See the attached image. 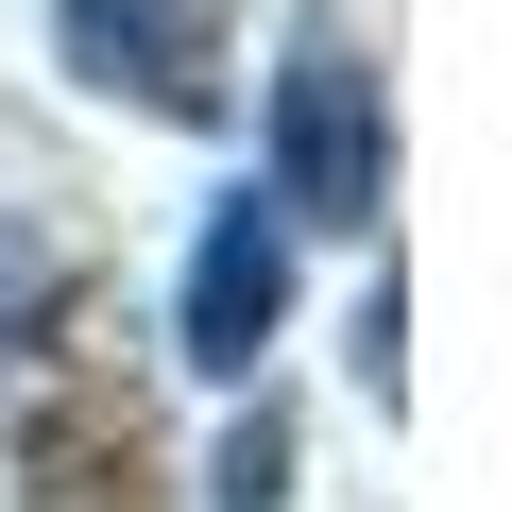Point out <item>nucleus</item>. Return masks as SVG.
Here are the masks:
<instances>
[{
    "mask_svg": "<svg viewBox=\"0 0 512 512\" xmlns=\"http://www.w3.org/2000/svg\"><path fill=\"white\" fill-rule=\"evenodd\" d=\"M52 52L137 103V120H222V52H239V0H52Z\"/></svg>",
    "mask_w": 512,
    "mask_h": 512,
    "instance_id": "nucleus-2",
    "label": "nucleus"
},
{
    "mask_svg": "<svg viewBox=\"0 0 512 512\" xmlns=\"http://www.w3.org/2000/svg\"><path fill=\"white\" fill-rule=\"evenodd\" d=\"M52 325H69V239H52L35 205H0V376H18Z\"/></svg>",
    "mask_w": 512,
    "mask_h": 512,
    "instance_id": "nucleus-4",
    "label": "nucleus"
},
{
    "mask_svg": "<svg viewBox=\"0 0 512 512\" xmlns=\"http://www.w3.org/2000/svg\"><path fill=\"white\" fill-rule=\"evenodd\" d=\"M171 342L205 359V376H256L291 342V205L274 188H239L205 239H188V308H171Z\"/></svg>",
    "mask_w": 512,
    "mask_h": 512,
    "instance_id": "nucleus-3",
    "label": "nucleus"
},
{
    "mask_svg": "<svg viewBox=\"0 0 512 512\" xmlns=\"http://www.w3.org/2000/svg\"><path fill=\"white\" fill-rule=\"evenodd\" d=\"M274 495H291V427H274V410H256V427L222 444V512H274Z\"/></svg>",
    "mask_w": 512,
    "mask_h": 512,
    "instance_id": "nucleus-5",
    "label": "nucleus"
},
{
    "mask_svg": "<svg viewBox=\"0 0 512 512\" xmlns=\"http://www.w3.org/2000/svg\"><path fill=\"white\" fill-rule=\"evenodd\" d=\"M274 205L325 222V239L393 205V120H376V69H359L342 18H308L291 69H274Z\"/></svg>",
    "mask_w": 512,
    "mask_h": 512,
    "instance_id": "nucleus-1",
    "label": "nucleus"
}]
</instances>
